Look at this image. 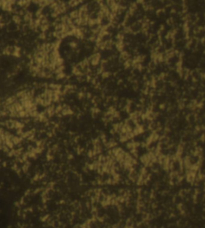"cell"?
<instances>
[{
    "label": "cell",
    "mask_w": 205,
    "mask_h": 228,
    "mask_svg": "<svg viewBox=\"0 0 205 228\" xmlns=\"http://www.w3.org/2000/svg\"><path fill=\"white\" fill-rule=\"evenodd\" d=\"M2 11H5L7 13H11V4L10 3V0H8V1H3Z\"/></svg>",
    "instance_id": "6da1fadb"
}]
</instances>
